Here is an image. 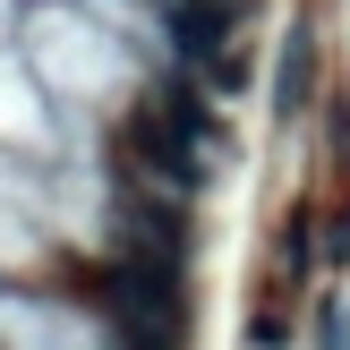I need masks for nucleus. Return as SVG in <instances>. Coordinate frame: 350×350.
Masks as SVG:
<instances>
[{"label":"nucleus","mask_w":350,"mask_h":350,"mask_svg":"<svg viewBox=\"0 0 350 350\" xmlns=\"http://www.w3.org/2000/svg\"><path fill=\"white\" fill-rule=\"evenodd\" d=\"M308 68H317V43H308V26H291V51H282V111H299L308 103Z\"/></svg>","instance_id":"obj_2"},{"label":"nucleus","mask_w":350,"mask_h":350,"mask_svg":"<svg viewBox=\"0 0 350 350\" xmlns=\"http://www.w3.org/2000/svg\"><path fill=\"white\" fill-rule=\"evenodd\" d=\"M222 34H231V9L222 0H171V43L197 68H222Z\"/></svg>","instance_id":"obj_1"}]
</instances>
